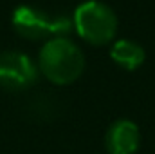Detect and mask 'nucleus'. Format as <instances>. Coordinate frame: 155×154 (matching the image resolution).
<instances>
[{
  "label": "nucleus",
  "instance_id": "f257e3e1",
  "mask_svg": "<svg viewBox=\"0 0 155 154\" xmlns=\"http://www.w3.org/2000/svg\"><path fill=\"white\" fill-rule=\"evenodd\" d=\"M38 71L54 85H69L83 75L85 56L71 38L54 37L40 49Z\"/></svg>",
  "mask_w": 155,
  "mask_h": 154
},
{
  "label": "nucleus",
  "instance_id": "f03ea898",
  "mask_svg": "<svg viewBox=\"0 0 155 154\" xmlns=\"http://www.w3.org/2000/svg\"><path fill=\"white\" fill-rule=\"evenodd\" d=\"M72 27L90 45H108L117 35V16L105 2L87 0L74 9Z\"/></svg>",
  "mask_w": 155,
  "mask_h": 154
},
{
  "label": "nucleus",
  "instance_id": "7ed1b4c3",
  "mask_svg": "<svg viewBox=\"0 0 155 154\" xmlns=\"http://www.w3.org/2000/svg\"><path fill=\"white\" fill-rule=\"evenodd\" d=\"M15 31L27 40H49L65 37L72 29V20L63 15H49L33 5H18L11 16Z\"/></svg>",
  "mask_w": 155,
  "mask_h": 154
},
{
  "label": "nucleus",
  "instance_id": "20e7f679",
  "mask_svg": "<svg viewBox=\"0 0 155 154\" xmlns=\"http://www.w3.org/2000/svg\"><path fill=\"white\" fill-rule=\"evenodd\" d=\"M38 64L20 51H5L0 54V87L5 91L29 89L38 80Z\"/></svg>",
  "mask_w": 155,
  "mask_h": 154
},
{
  "label": "nucleus",
  "instance_id": "39448f33",
  "mask_svg": "<svg viewBox=\"0 0 155 154\" xmlns=\"http://www.w3.org/2000/svg\"><path fill=\"white\" fill-rule=\"evenodd\" d=\"M139 147L141 131L132 120H116L105 132V149L108 154H135Z\"/></svg>",
  "mask_w": 155,
  "mask_h": 154
},
{
  "label": "nucleus",
  "instance_id": "423d86ee",
  "mask_svg": "<svg viewBox=\"0 0 155 154\" xmlns=\"http://www.w3.org/2000/svg\"><path fill=\"white\" fill-rule=\"evenodd\" d=\"M110 60L124 71H135L144 64V47L130 38H119L110 45Z\"/></svg>",
  "mask_w": 155,
  "mask_h": 154
}]
</instances>
